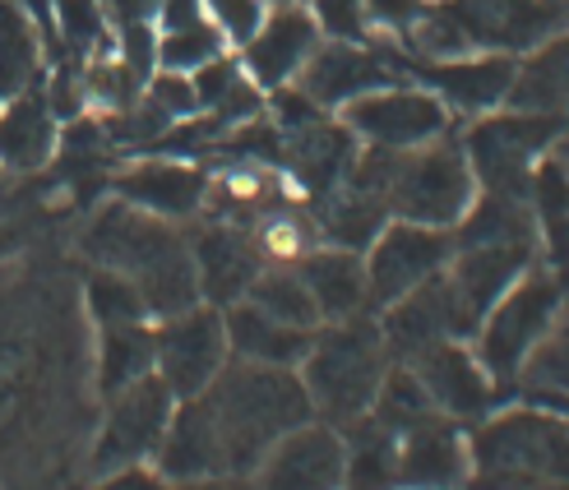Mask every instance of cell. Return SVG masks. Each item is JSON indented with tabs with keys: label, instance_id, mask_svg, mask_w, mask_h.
Instances as JSON below:
<instances>
[{
	"label": "cell",
	"instance_id": "obj_22",
	"mask_svg": "<svg viewBox=\"0 0 569 490\" xmlns=\"http://www.w3.org/2000/svg\"><path fill=\"white\" fill-rule=\"evenodd\" d=\"M301 282L310 287L320 310V324L357 320L361 310H371V287H366V259L343 246H316L301 264Z\"/></svg>",
	"mask_w": 569,
	"mask_h": 490
},
{
	"label": "cell",
	"instance_id": "obj_38",
	"mask_svg": "<svg viewBox=\"0 0 569 490\" xmlns=\"http://www.w3.org/2000/svg\"><path fill=\"white\" fill-rule=\"evenodd\" d=\"M162 0H117V10L121 14H130V19H139V14H149V10H158Z\"/></svg>",
	"mask_w": 569,
	"mask_h": 490
},
{
	"label": "cell",
	"instance_id": "obj_6",
	"mask_svg": "<svg viewBox=\"0 0 569 490\" xmlns=\"http://www.w3.org/2000/svg\"><path fill=\"white\" fill-rule=\"evenodd\" d=\"M560 278L528 269L509 292L487 310V320L477 324V361L487 366L491 380H515V374L547 348L556 320H560Z\"/></svg>",
	"mask_w": 569,
	"mask_h": 490
},
{
	"label": "cell",
	"instance_id": "obj_33",
	"mask_svg": "<svg viewBox=\"0 0 569 490\" xmlns=\"http://www.w3.org/2000/svg\"><path fill=\"white\" fill-rule=\"evenodd\" d=\"M56 23H61L70 51L79 56H93L107 42V14L98 0H56Z\"/></svg>",
	"mask_w": 569,
	"mask_h": 490
},
{
	"label": "cell",
	"instance_id": "obj_1",
	"mask_svg": "<svg viewBox=\"0 0 569 490\" xmlns=\"http://www.w3.org/2000/svg\"><path fill=\"white\" fill-rule=\"evenodd\" d=\"M199 398H204V408L222 436L227 472H241V477L260 468V458L288 436V430L316 417L301 374L288 366L227 361L222 374Z\"/></svg>",
	"mask_w": 569,
	"mask_h": 490
},
{
	"label": "cell",
	"instance_id": "obj_15",
	"mask_svg": "<svg viewBox=\"0 0 569 490\" xmlns=\"http://www.w3.org/2000/svg\"><path fill=\"white\" fill-rule=\"evenodd\" d=\"M459 23L477 51H532L569 28V0H468Z\"/></svg>",
	"mask_w": 569,
	"mask_h": 490
},
{
	"label": "cell",
	"instance_id": "obj_3",
	"mask_svg": "<svg viewBox=\"0 0 569 490\" xmlns=\"http://www.w3.org/2000/svg\"><path fill=\"white\" fill-rule=\"evenodd\" d=\"M348 181L371 190L389 209V218L445 227V232H453L463 222V213L477 199L472 162L463 153V143L449 134L421 143V149H408V153L361 149Z\"/></svg>",
	"mask_w": 569,
	"mask_h": 490
},
{
	"label": "cell",
	"instance_id": "obj_7",
	"mask_svg": "<svg viewBox=\"0 0 569 490\" xmlns=\"http://www.w3.org/2000/svg\"><path fill=\"white\" fill-rule=\"evenodd\" d=\"M565 117H542V111H519L500 107L477 117L472 130L463 134V153L472 162L477 190L487 194H523L537 162L551 153Z\"/></svg>",
	"mask_w": 569,
	"mask_h": 490
},
{
	"label": "cell",
	"instance_id": "obj_31",
	"mask_svg": "<svg viewBox=\"0 0 569 490\" xmlns=\"http://www.w3.org/2000/svg\"><path fill=\"white\" fill-rule=\"evenodd\" d=\"M89 310L98 329H111V324H149V301L144 292L126 278V273H111V269H98L89 278Z\"/></svg>",
	"mask_w": 569,
	"mask_h": 490
},
{
	"label": "cell",
	"instance_id": "obj_19",
	"mask_svg": "<svg viewBox=\"0 0 569 490\" xmlns=\"http://www.w3.org/2000/svg\"><path fill=\"white\" fill-rule=\"evenodd\" d=\"M153 472L172 486L186 481H204V477H222L227 472V453H222V436L204 408V398H181L172 426L162 436V449L153 458Z\"/></svg>",
	"mask_w": 569,
	"mask_h": 490
},
{
	"label": "cell",
	"instance_id": "obj_21",
	"mask_svg": "<svg viewBox=\"0 0 569 490\" xmlns=\"http://www.w3.org/2000/svg\"><path fill=\"white\" fill-rule=\"evenodd\" d=\"M190 254H194V273H199V297H209L213 306L246 301L250 282L264 269L260 250H254V237L237 232V227H204L199 241L190 246Z\"/></svg>",
	"mask_w": 569,
	"mask_h": 490
},
{
	"label": "cell",
	"instance_id": "obj_26",
	"mask_svg": "<svg viewBox=\"0 0 569 490\" xmlns=\"http://www.w3.org/2000/svg\"><path fill=\"white\" fill-rule=\"evenodd\" d=\"M153 374V329L149 324H111L102 329V352H98V384L102 393H121L134 380Z\"/></svg>",
	"mask_w": 569,
	"mask_h": 490
},
{
	"label": "cell",
	"instance_id": "obj_5",
	"mask_svg": "<svg viewBox=\"0 0 569 490\" xmlns=\"http://www.w3.org/2000/svg\"><path fill=\"white\" fill-rule=\"evenodd\" d=\"M472 477L487 490H556L569 486V421L519 408L500 412L468 440Z\"/></svg>",
	"mask_w": 569,
	"mask_h": 490
},
{
	"label": "cell",
	"instance_id": "obj_10",
	"mask_svg": "<svg viewBox=\"0 0 569 490\" xmlns=\"http://www.w3.org/2000/svg\"><path fill=\"white\" fill-rule=\"evenodd\" d=\"M366 287H371V306L385 310L403 301L408 292L440 278L453 259V232L426 222H385L380 237L366 246Z\"/></svg>",
	"mask_w": 569,
	"mask_h": 490
},
{
	"label": "cell",
	"instance_id": "obj_39",
	"mask_svg": "<svg viewBox=\"0 0 569 490\" xmlns=\"http://www.w3.org/2000/svg\"><path fill=\"white\" fill-rule=\"evenodd\" d=\"M551 158H556V162L569 171V121L560 126V134H556V143H551Z\"/></svg>",
	"mask_w": 569,
	"mask_h": 490
},
{
	"label": "cell",
	"instance_id": "obj_34",
	"mask_svg": "<svg viewBox=\"0 0 569 490\" xmlns=\"http://www.w3.org/2000/svg\"><path fill=\"white\" fill-rule=\"evenodd\" d=\"M310 14L320 19L325 38H366V0H310Z\"/></svg>",
	"mask_w": 569,
	"mask_h": 490
},
{
	"label": "cell",
	"instance_id": "obj_32",
	"mask_svg": "<svg viewBox=\"0 0 569 490\" xmlns=\"http://www.w3.org/2000/svg\"><path fill=\"white\" fill-rule=\"evenodd\" d=\"M269 10H273L269 0H204L209 23L222 33V42L237 47V51H246L254 42V33H260L264 19H269Z\"/></svg>",
	"mask_w": 569,
	"mask_h": 490
},
{
	"label": "cell",
	"instance_id": "obj_28",
	"mask_svg": "<svg viewBox=\"0 0 569 490\" xmlns=\"http://www.w3.org/2000/svg\"><path fill=\"white\" fill-rule=\"evenodd\" d=\"M246 301L260 306L264 314H273V320H282V324H297V329H316L320 324L316 297H310V287L301 282L297 269H260V278L250 282Z\"/></svg>",
	"mask_w": 569,
	"mask_h": 490
},
{
	"label": "cell",
	"instance_id": "obj_27",
	"mask_svg": "<svg viewBox=\"0 0 569 490\" xmlns=\"http://www.w3.org/2000/svg\"><path fill=\"white\" fill-rule=\"evenodd\" d=\"M532 204H537V227L551 246L556 264H569V171L547 153L532 171Z\"/></svg>",
	"mask_w": 569,
	"mask_h": 490
},
{
	"label": "cell",
	"instance_id": "obj_8",
	"mask_svg": "<svg viewBox=\"0 0 569 490\" xmlns=\"http://www.w3.org/2000/svg\"><path fill=\"white\" fill-rule=\"evenodd\" d=\"M177 393L162 384V374H144L130 389L107 398V417L98 426V440L89 453V472L98 481L121 477V472H144L153 468V458L162 449V436L172 426L177 412Z\"/></svg>",
	"mask_w": 569,
	"mask_h": 490
},
{
	"label": "cell",
	"instance_id": "obj_4",
	"mask_svg": "<svg viewBox=\"0 0 569 490\" xmlns=\"http://www.w3.org/2000/svg\"><path fill=\"white\" fill-rule=\"evenodd\" d=\"M389 374V342L371 320H338L325 333L310 338L301 357V384L310 408L333 426H352L376 408V393Z\"/></svg>",
	"mask_w": 569,
	"mask_h": 490
},
{
	"label": "cell",
	"instance_id": "obj_17",
	"mask_svg": "<svg viewBox=\"0 0 569 490\" xmlns=\"http://www.w3.org/2000/svg\"><path fill=\"white\" fill-rule=\"evenodd\" d=\"M472 477L468 436L445 417L398 430V490H459Z\"/></svg>",
	"mask_w": 569,
	"mask_h": 490
},
{
	"label": "cell",
	"instance_id": "obj_14",
	"mask_svg": "<svg viewBox=\"0 0 569 490\" xmlns=\"http://www.w3.org/2000/svg\"><path fill=\"white\" fill-rule=\"evenodd\" d=\"M385 83H398L393 66L380 51L361 47V38H325L297 74V89L325 111H343L348 102L371 89H385Z\"/></svg>",
	"mask_w": 569,
	"mask_h": 490
},
{
	"label": "cell",
	"instance_id": "obj_16",
	"mask_svg": "<svg viewBox=\"0 0 569 490\" xmlns=\"http://www.w3.org/2000/svg\"><path fill=\"white\" fill-rule=\"evenodd\" d=\"M519 61L509 51H468L453 61H431L421 70L426 89H431L449 117H487V111L509 107V89H515Z\"/></svg>",
	"mask_w": 569,
	"mask_h": 490
},
{
	"label": "cell",
	"instance_id": "obj_20",
	"mask_svg": "<svg viewBox=\"0 0 569 490\" xmlns=\"http://www.w3.org/2000/svg\"><path fill=\"white\" fill-rule=\"evenodd\" d=\"M117 194L126 204L144 209L153 218H194L204 209L209 199V181L204 171H194L190 162H177V158H149V162H134L130 171L117 177Z\"/></svg>",
	"mask_w": 569,
	"mask_h": 490
},
{
	"label": "cell",
	"instance_id": "obj_2",
	"mask_svg": "<svg viewBox=\"0 0 569 490\" xmlns=\"http://www.w3.org/2000/svg\"><path fill=\"white\" fill-rule=\"evenodd\" d=\"M83 250L98 259V269L126 273L139 292H144L153 314H181L199 306V273L186 237L167 218H153L134 204H111L102 209L89 232H83Z\"/></svg>",
	"mask_w": 569,
	"mask_h": 490
},
{
	"label": "cell",
	"instance_id": "obj_29",
	"mask_svg": "<svg viewBox=\"0 0 569 490\" xmlns=\"http://www.w3.org/2000/svg\"><path fill=\"white\" fill-rule=\"evenodd\" d=\"M38 79V33L14 6H0V102L33 89Z\"/></svg>",
	"mask_w": 569,
	"mask_h": 490
},
{
	"label": "cell",
	"instance_id": "obj_13",
	"mask_svg": "<svg viewBox=\"0 0 569 490\" xmlns=\"http://www.w3.org/2000/svg\"><path fill=\"white\" fill-rule=\"evenodd\" d=\"M320 42H325V28L310 14V6L282 0V6L269 10L254 42L241 51V70L250 74L254 89L278 93V89H288V83H297V74L306 70V61L316 56Z\"/></svg>",
	"mask_w": 569,
	"mask_h": 490
},
{
	"label": "cell",
	"instance_id": "obj_25",
	"mask_svg": "<svg viewBox=\"0 0 569 490\" xmlns=\"http://www.w3.org/2000/svg\"><path fill=\"white\" fill-rule=\"evenodd\" d=\"M509 107L542 111V117H565V107H569V28L547 38L542 47H532L528 61H519Z\"/></svg>",
	"mask_w": 569,
	"mask_h": 490
},
{
	"label": "cell",
	"instance_id": "obj_24",
	"mask_svg": "<svg viewBox=\"0 0 569 490\" xmlns=\"http://www.w3.org/2000/svg\"><path fill=\"white\" fill-rule=\"evenodd\" d=\"M56 153V107L47 93L23 89L19 98L0 102V167L38 171Z\"/></svg>",
	"mask_w": 569,
	"mask_h": 490
},
{
	"label": "cell",
	"instance_id": "obj_23",
	"mask_svg": "<svg viewBox=\"0 0 569 490\" xmlns=\"http://www.w3.org/2000/svg\"><path fill=\"white\" fill-rule=\"evenodd\" d=\"M222 324H227V342H232V357L250 361V366H288V370H297L301 357L310 352V338H316V329L282 324V320H273V314H264L260 306H250V301L227 306Z\"/></svg>",
	"mask_w": 569,
	"mask_h": 490
},
{
	"label": "cell",
	"instance_id": "obj_30",
	"mask_svg": "<svg viewBox=\"0 0 569 490\" xmlns=\"http://www.w3.org/2000/svg\"><path fill=\"white\" fill-rule=\"evenodd\" d=\"M250 237H254V250H260V259L269 269H297L301 259L320 246V227L306 222L292 209H273L260 218V227H254Z\"/></svg>",
	"mask_w": 569,
	"mask_h": 490
},
{
	"label": "cell",
	"instance_id": "obj_9",
	"mask_svg": "<svg viewBox=\"0 0 569 490\" xmlns=\"http://www.w3.org/2000/svg\"><path fill=\"white\" fill-rule=\"evenodd\" d=\"M338 121L357 134L361 149H380V153L421 149V143L449 134L453 126L449 107L426 83H385V89H371L338 111Z\"/></svg>",
	"mask_w": 569,
	"mask_h": 490
},
{
	"label": "cell",
	"instance_id": "obj_37",
	"mask_svg": "<svg viewBox=\"0 0 569 490\" xmlns=\"http://www.w3.org/2000/svg\"><path fill=\"white\" fill-rule=\"evenodd\" d=\"M98 490H162L153 477H139V472H121V477H107Z\"/></svg>",
	"mask_w": 569,
	"mask_h": 490
},
{
	"label": "cell",
	"instance_id": "obj_35",
	"mask_svg": "<svg viewBox=\"0 0 569 490\" xmlns=\"http://www.w3.org/2000/svg\"><path fill=\"white\" fill-rule=\"evenodd\" d=\"M431 10V0H366V23L371 28H403Z\"/></svg>",
	"mask_w": 569,
	"mask_h": 490
},
{
	"label": "cell",
	"instance_id": "obj_12",
	"mask_svg": "<svg viewBox=\"0 0 569 490\" xmlns=\"http://www.w3.org/2000/svg\"><path fill=\"white\" fill-rule=\"evenodd\" d=\"M250 481L254 490H348V440L306 421L260 458Z\"/></svg>",
	"mask_w": 569,
	"mask_h": 490
},
{
	"label": "cell",
	"instance_id": "obj_36",
	"mask_svg": "<svg viewBox=\"0 0 569 490\" xmlns=\"http://www.w3.org/2000/svg\"><path fill=\"white\" fill-rule=\"evenodd\" d=\"M177 490H254V481L241 472H222V477H204V481H186Z\"/></svg>",
	"mask_w": 569,
	"mask_h": 490
},
{
	"label": "cell",
	"instance_id": "obj_11",
	"mask_svg": "<svg viewBox=\"0 0 569 490\" xmlns=\"http://www.w3.org/2000/svg\"><path fill=\"white\" fill-rule=\"evenodd\" d=\"M227 361H232V342H227V324L213 306L167 314L162 329L153 333V370L177 398H199Z\"/></svg>",
	"mask_w": 569,
	"mask_h": 490
},
{
	"label": "cell",
	"instance_id": "obj_18",
	"mask_svg": "<svg viewBox=\"0 0 569 490\" xmlns=\"http://www.w3.org/2000/svg\"><path fill=\"white\" fill-rule=\"evenodd\" d=\"M412 374L421 380L426 398L436 402L440 417H481L491 408V374L477 361L472 348H463V338H445L436 348H426L412 357Z\"/></svg>",
	"mask_w": 569,
	"mask_h": 490
}]
</instances>
